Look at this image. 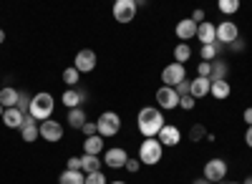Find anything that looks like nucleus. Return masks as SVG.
<instances>
[{
    "label": "nucleus",
    "mask_w": 252,
    "mask_h": 184,
    "mask_svg": "<svg viewBox=\"0 0 252 184\" xmlns=\"http://www.w3.org/2000/svg\"><path fill=\"white\" fill-rule=\"evenodd\" d=\"M136 126H139V134L144 139H157L159 131L164 129V114H161V109L144 106L136 114Z\"/></svg>",
    "instance_id": "f257e3e1"
},
{
    "label": "nucleus",
    "mask_w": 252,
    "mask_h": 184,
    "mask_svg": "<svg viewBox=\"0 0 252 184\" xmlns=\"http://www.w3.org/2000/svg\"><path fill=\"white\" fill-rule=\"evenodd\" d=\"M53 109H56L53 96H51L48 91H40V93H35V96H33V101H31V111H28V116H33V119L38 121V124H43V121H48V119H51Z\"/></svg>",
    "instance_id": "f03ea898"
},
{
    "label": "nucleus",
    "mask_w": 252,
    "mask_h": 184,
    "mask_svg": "<svg viewBox=\"0 0 252 184\" xmlns=\"http://www.w3.org/2000/svg\"><path fill=\"white\" fill-rule=\"evenodd\" d=\"M161 154H164V147L159 144V139H144L141 147H139V161L146 167H154L161 161Z\"/></svg>",
    "instance_id": "7ed1b4c3"
},
{
    "label": "nucleus",
    "mask_w": 252,
    "mask_h": 184,
    "mask_svg": "<svg viewBox=\"0 0 252 184\" xmlns=\"http://www.w3.org/2000/svg\"><path fill=\"white\" fill-rule=\"evenodd\" d=\"M96 126H98V136H116L121 131V119L116 111H103L96 119Z\"/></svg>",
    "instance_id": "20e7f679"
},
{
    "label": "nucleus",
    "mask_w": 252,
    "mask_h": 184,
    "mask_svg": "<svg viewBox=\"0 0 252 184\" xmlns=\"http://www.w3.org/2000/svg\"><path fill=\"white\" fill-rule=\"evenodd\" d=\"M136 10H139V5L134 0H116L114 3V20L116 23H131L136 18Z\"/></svg>",
    "instance_id": "39448f33"
},
{
    "label": "nucleus",
    "mask_w": 252,
    "mask_h": 184,
    "mask_svg": "<svg viewBox=\"0 0 252 184\" xmlns=\"http://www.w3.org/2000/svg\"><path fill=\"white\" fill-rule=\"evenodd\" d=\"M182 81H187V68H184L182 63H169V66H164V71H161V84H164V86L174 89V86L182 84Z\"/></svg>",
    "instance_id": "423d86ee"
},
{
    "label": "nucleus",
    "mask_w": 252,
    "mask_h": 184,
    "mask_svg": "<svg viewBox=\"0 0 252 184\" xmlns=\"http://www.w3.org/2000/svg\"><path fill=\"white\" fill-rule=\"evenodd\" d=\"M227 177V161L224 159H220V156H215V159H209L207 164H204V179L207 182H222Z\"/></svg>",
    "instance_id": "0eeeda50"
},
{
    "label": "nucleus",
    "mask_w": 252,
    "mask_h": 184,
    "mask_svg": "<svg viewBox=\"0 0 252 184\" xmlns=\"http://www.w3.org/2000/svg\"><path fill=\"white\" fill-rule=\"evenodd\" d=\"M96 53L91 51V48H83V51H78L76 53V58H73V68L78 71V73H91L94 68H96Z\"/></svg>",
    "instance_id": "6e6552de"
},
{
    "label": "nucleus",
    "mask_w": 252,
    "mask_h": 184,
    "mask_svg": "<svg viewBox=\"0 0 252 184\" xmlns=\"http://www.w3.org/2000/svg\"><path fill=\"white\" fill-rule=\"evenodd\" d=\"M237 38H240V28L232 23V20H224V23L217 26V43L229 46V43H235Z\"/></svg>",
    "instance_id": "1a4fd4ad"
},
{
    "label": "nucleus",
    "mask_w": 252,
    "mask_h": 184,
    "mask_svg": "<svg viewBox=\"0 0 252 184\" xmlns=\"http://www.w3.org/2000/svg\"><path fill=\"white\" fill-rule=\"evenodd\" d=\"M157 104H159V109H166V111L179 109V96H177V91H174V89L161 86V89L157 91Z\"/></svg>",
    "instance_id": "9d476101"
},
{
    "label": "nucleus",
    "mask_w": 252,
    "mask_h": 184,
    "mask_svg": "<svg viewBox=\"0 0 252 184\" xmlns=\"http://www.w3.org/2000/svg\"><path fill=\"white\" fill-rule=\"evenodd\" d=\"M126 161H129V154H126L121 147L106 149V154H103V164H106L109 169H121V167H126Z\"/></svg>",
    "instance_id": "9b49d317"
},
{
    "label": "nucleus",
    "mask_w": 252,
    "mask_h": 184,
    "mask_svg": "<svg viewBox=\"0 0 252 184\" xmlns=\"http://www.w3.org/2000/svg\"><path fill=\"white\" fill-rule=\"evenodd\" d=\"M197 23L192 18H184V20H179L177 23V28H174V33H177V38H179V43H189L192 38H197Z\"/></svg>",
    "instance_id": "f8f14e48"
},
{
    "label": "nucleus",
    "mask_w": 252,
    "mask_h": 184,
    "mask_svg": "<svg viewBox=\"0 0 252 184\" xmlns=\"http://www.w3.org/2000/svg\"><path fill=\"white\" fill-rule=\"evenodd\" d=\"M40 139H46V141H51V144H56V141L63 139V126L58 124V121H53V119L43 121V124H40Z\"/></svg>",
    "instance_id": "ddd939ff"
},
{
    "label": "nucleus",
    "mask_w": 252,
    "mask_h": 184,
    "mask_svg": "<svg viewBox=\"0 0 252 184\" xmlns=\"http://www.w3.org/2000/svg\"><path fill=\"white\" fill-rule=\"evenodd\" d=\"M159 144L161 147H179V141H182V131L174 126V124H164V129L159 131Z\"/></svg>",
    "instance_id": "4468645a"
},
{
    "label": "nucleus",
    "mask_w": 252,
    "mask_h": 184,
    "mask_svg": "<svg viewBox=\"0 0 252 184\" xmlns=\"http://www.w3.org/2000/svg\"><path fill=\"white\" fill-rule=\"evenodd\" d=\"M197 40L202 46H215L217 43V26L209 23V20H204V23L197 28Z\"/></svg>",
    "instance_id": "2eb2a0df"
},
{
    "label": "nucleus",
    "mask_w": 252,
    "mask_h": 184,
    "mask_svg": "<svg viewBox=\"0 0 252 184\" xmlns=\"http://www.w3.org/2000/svg\"><path fill=\"white\" fill-rule=\"evenodd\" d=\"M20 136H23L26 144H33L35 139H40V124H38L33 116H26L23 126H20Z\"/></svg>",
    "instance_id": "dca6fc26"
},
{
    "label": "nucleus",
    "mask_w": 252,
    "mask_h": 184,
    "mask_svg": "<svg viewBox=\"0 0 252 184\" xmlns=\"http://www.w3.org/2000/svg\"><path fill=\"white\" fill-rule=\"evenodd\" d=\"M61 101H63V106H66L68 111H71V109H81V104L86 101V91H81V89H68L66 93L61 96Z\"/></svg>",
    "instance_id": "f3484780"
},
{
    "label": "nucleus",
    "mask_w": 252,
    "mask_h": 184,
    "mask_svg": "<svg viewBox=\"0 0 252 184\" xmlns=\"http://www.w3.org/2000/svg\"><path fill=\"white\" fill-rule=\"evenodd\" d=\"M101 167H103V159H101V156H94V154H83V156H81V172H83V174L101 172Z\"/></svg>",
    "instance_id": "a211bd4d"
},
{
    "label": "nucleus",
    "mask_w": 252,
    "mask_h": 184,
    "mask_svg": "<svg viewBox=\"0 0 252 184\" xmlns=\"http://www.w3.org/2000/svg\"><path fill=\"white\" fill-rule=\"evenodd\" d=\"M209 89H212V81L197 76V78L192 81V89H189V93H192V98L197 101V98H204V96L209 93Z\"/></svg>",
    "instance_id": "6ab92c4d"
},
{
    "label": "nucleus",
    "mask_w": 252,
    "mask_h": 184,
    "mask_svg": "<svg viewBox=\"0 0 252 184\" xmlns=\"http://www.w3.org/2000/svg\"><path fill=\"white\" fill-rule=\"evenodd\" d=\"M23 121H26V114H20L15 106H13V109H5L3 124H5L8 129H20V126H23Z\"/></svg>",
    "instance_id": "aec40b11"
},
{
    "label": "nucleus",
    "mask_w": 252,
    "mask_h": 184,
    "mask_svg": "<svg viewBox=\"0 0 252 184\" xmlns=\"http://www.w3.org/2000/svg\"><path fill=\"white\" fill-rule=\"evenodd\" d=\"M18 96H20V91H15L13 86H3V89H0V106H3V109H13L18 104Z\"/></svg>",
    "instance_id": "412c9836"
},
{
    "label": "nucleus",
    "mask_w": 252,
    "mask_h": 184,
    "mask_svg": "<svg viewBox=\"0 0 252 184\" xmlns=\"http://www.w3.org/2000/svg\"><path fill=\"white\" fill-rule=\"evenodd\" d=\"M103 152V136H89V139H83V154H94L98 156Z\"/></svg>",
    "instance_id": "4be33fe9"
},
{
    "label": "nucleus",
    "mask_w": 252,
    "mask_h": 184,
    "mask_svg": "<svg viewBox=\"0 0 252 184\" xmlns=\"http://www.w3.org/2000/svg\"><path fill=\"white\" fill-rule=\"evenodd\" d=\"M227 73H229V66L224 63V61H220V58H215L212 61V73H209V81H227Z\"/></svg>",
    "instance_id": "5701e85b"
},
{
    "label": "nucleus",
    "mask_w": 252,
    "mask_h": 184,
    "mask_svg": "<svg viewBox=\"0 0 252 184\" xmlns=\"http://www.w3.org/2000/svg\"><path fill=\"white\" fill-rule=\"evenodd\" d=\"M229 93H232V89H229L227 81H215L212 89H209V96H215V98H220V101L229 98Z\"/></svg>",
    "instance_id": "b1692460"
},
{
    "label": "nucleus",
    "mask_w": 252,
    "mask_h": 184,
    "mask_svg": "<svg viewBox=\"0 0 252 184\" xmlns=\"http://www.w3.org/2000/svg\"><path fill=\"white\" fill-rule=\"evenodd\" d=\"M58 184H86V174H83V172H71V169H66V172L58 177Z\"/></svg>",
    "instance_id": "393cba45"
},
{
    "label": "nucleus",
    "mask_w": 252,
    "mask_h": 184,
    "mask_svg": "<svg viewBox=\"0 0 252 184\" xmlns=\"http://www.w3.org/2000/svg\"><path fill=\"white\" fill-rule=\"evenodd\" d=\"M86 111L83 109H71L68 111V126L71 129H83V124H86Z\"/></svg>",
    "instance_id": "a878e982"
},
{
    "label": "nucleus",
    "mask_w": 252,
    "mask_h": 184,
    "mask_svg": "<svg viewBox=\"0 0 252 184\" xmlns=\"http://www.w3.org/2000/svg\"><path fill=\"white\" fill-rule=\"evenodd\" d=\"M192 58V48H189V43H179L177 48H174V63H187V61Z\"/></svg>",
    "instance_id": "bb28decb"
},
{
    "label": "nucleus",
    "mask_w": 252,
    "mask_h": 184,
    "mask_svg": "<svg viewBox=\"0 0 252 184\" xmlns=\"http://www.w3.org/2000/svg\"><path fill=\"white\" fill-rule=\"evenodd\" d=\"M217 8L224 13V15H235L240 10V0H220Z\"/></svg>",
    "instance_id": "cd10ccee"
},
{
    "label": "nucleus",
    "mask_w": 252,
    "mask_h": 184,
    "mask_svg": "<svg viewBox=\"0 0 252 184\" xmlns=\"http://www.w3.org/2000/svg\"><path fill=\"white\" fill-rule=\"evenodd\" d=\"M31 101H33V96H28L26 91H20V96H18V104H15V109H18L20 114H26V116H28V111H31Z\"/></svg>",
    "instance_id": "c85d7f7f"
},
{
    "label": "nucleus",
    "mask_w": 252,
    "mask_h": 184,
    "mask_svg": "<svg viewBox=\"0 0 252 184\" xmlns=\"http://www.w3.org/2000/svg\"><path fill=\"white\" fill-rule=\"evenodd\" d=\"M78 78H81V73H78L73 66H68L66 71H63V81H66L68 86H73V89H76V84H78Z\"/></svg>",
    "instance_id": "c756f323"
},
{
    "label": "nucleus",
    "mask_w": 252,
    "mask_h": 184,
    "mask_svg": "<svg viewBox=\"0 0 252 184\" xmlns=\"http://www.w3.org/2000/svg\"><path fill=\"white\" fill-rule=\"evenodd\" d=\"M207 129L202 126V124H194L192 129H189V139H192V141H202V139H207Z\"/></svg>",
    "instance_id": "7c9ffc66"
},
{
    "label": "nucleus",
    "mask_w": 252,
    "mask_h": 184,
    "mask_svg": "<svg viewBox=\"0 0 252 184\" xmlns=\"http://www.w3.org/2000/svg\"><path fill=\"white\" fill-rule=\"evenodd\" d=\"M199 56H202V61H207V63H212V61L217 58V51H215V46H202Z\"/></svg>",
    "instance_id": "2f4dec72"
},
{
    "label": "nucleus",
    "mask_w": 252,
    "mask_h": 184,
    "mask_svg": "<svg viewBox=\"0 0 252 184\" xmlns=\"http://www.w3.org/2000/svg\"><path fill=\"white\" fill-rule=\"evenodd\" d=\"M86 184H106V174H101V172L86 174Z\"/></svg>",
    "instance_id": "473e14b6"
},
{
    "label": "nucleus",
    "mask_w": 252,
    "mask_h": 184,
    "mask_svg": "<svg viewBox=\"0 0 252 184\" xmlns=\"http://www.w3.org/2000/svg\"><path fill=\"white\" fill-rule=\"evenodd\" d=\"M189 89H192V81H182L179 86H174V91H177L179 98H182V96H192V93H189Z\"/></svg>",
    "instance_id": "72a5a7b5"
},
{
    "label": "nucleus",
    "mask_w": 252,
    "mask_h": 184,
    "mask_svg": "<svg viewBox=\"0 0 252 184\" xmlns=\"http://www.w3.org/2000/svg\"><path fill=\"white\" fill-rule=\"evenodd\" d=\"M194 104H197V101H194L192 96H182V98H179V109H184V111H192Z\"/></svg>",
    "instance_id": "f704fd0d"
},
{
    "label": "nucleus",
    "mask_w": 252,
    "mask_h": 184,
    "mask_svg": "<svg viewBox=\"0 0 252 184\" xmlns=\"http://www.w3.org/2000/svg\"><path fill=\"white\" fill-rule=\"evenodd\" d=\"M83 134H86V139L89 136H96L98 134V126H96V121H86V124H83V129H81Z\"/></svg>",
    "instance_id": "c9c22d12"
},
{
    "label": "nucleus",
    "mask_w": 252,
    "mask_h": 184,
    "mask_svg": "<svg viewBox=\"0 0 252 184\" xmlns=\"http://www.w3.org/2000/svg\"><path fill=\"white\" fill-rule=\"evenodd\" d=\"M197 73H199V78H209V73H212V63L202 61V63L197 66Z\"/></svg>",
    "instance_id": "e433bc0d"
},
{
    "label": "nucleus",
    "mask_w": 252,
    "mask_h": 184,
    "mask_svg": "<svg viewBox=\"0 0 252 184\" xmlns=\"http://www.w3.org/2000/svg\"><path fill=\"white\" fill-rule=\"evenodd\" d=\"M245 48H247V43H245L242 38H237L235 43H229V46H227V51H232V53H242Z\"/></svg>",
    "instance_id": "4c0bfd02"
},
{
    "label": "nucleus",
    "mask_w": 252,
    "mask_h": 184,
    "mask_svg": "<svg viewBox=\"0 0 252 184\" xmlns=\"http://www.w3.org/2000/svg\"><path fill=\"white\" fill-rule=\"evenodd\" d=\"M192 20H194V23H197V26H202V23H204V20H207V13H204L202 8H197V10L192 13Z\"/></svg>",
    "instance_id": "58836bf2"
},
{
    "label": "nucleus",
    "mask_w": 252,
    "mask_h": 184,
    "mask_svg": "<svg viewBox=\"0 0 252 184\" xmlns=\"http://www.w3.org/2000/svg\"><path fill=\"white\" fill-rule=\"evenodd\" d=\"M139 167H141V161H139V159H131V156H129V161H126V169H129L131 174H136V172H139Z\"/></svg>",
    "instance_id": "ea45409f"
},
{
    "label": "nucleus",
    "mask_w": 252,
    "mask_h": 184,
    "mask_svg": "<svg viewBox=\"0 0 252 184\" xmlns=\"http://www.w3.org/2000/svg\"><path fill=\"white\" fill-rule=\"evenodd\" d=\"M68 169L71 172H81V156H71L68 159Z\"/></svg>",
    "instance_id": "a19ab883"
},
{
    "label": "nucleus",
    "mask_w": 252,
    "mask_h": 184,
    "mask_svg": "<svg viewBox=\"0 0 252 184\" xmlns=\"http://www.w3.org/2000/svg\"><path fill=\"white\" fill-rule=\"evenodd\" d=\"M242 119H245V124H247V126H252V106H250V109H245Z\"/></svg>",
    "instance_id": "79ce46f5"
},
{
    "label": "nucleus",
    "mask_w": 252,
    "mask_h": 184,
    "mask_svg": "<svg viewBox=\"0 0 252 184\" xmlns=\"http://www.w3.org/2000/svg\"><path fill=\"white\" fill-rule=\"evenodd\" d=\"M245 144L252 149V126H247V134H245Z\"/></svg>",
    "instance_id": "37998d69"
},
{
    "label": "nucleus",
    "mask_w": 252,
    "mask_h": 184,
    "mask_svg": "<svg viewBox=\"0 0 252 184\" xmlns=\"http://www.w3.org/2000/svg\"><path fill=\"white\" fill-rule=\"evenodd\" d=\"M194 184H212V182H207V179H204V177H202V179H197V182H194Z\"/></svg>",
    "instance_id": "c03bdc74"
},
{
    "label": "nucleus",
    "mask_w": 252,
    "mask_h": 184,
    "mask_svg": "<svg viewBox=\"0 0 252 184\" xmlns=\"http://www.w3.org/2000/svg\"><path fill=\"white\" fill-rule=\"evenodd\" d=\"M3 40H5V31H3V28H0V43H3Z\"/></svg>",
    "instance_id": "a18cd8bd"
},
{
    "label": "nucleus",
    "mask_w": 252,
    "mask_h": 184,
    "mask_svg": "<svg viewBox=\"0 0 252 184\" xmlns=\"http://www.w3.org/2000/svg\"><path fill=\"white\" fill-rule=\"evenodd\" d=\"M242 184H252V177H247V179H245V182H242Z\"/></svg>",
    "instance_id": "49530a36"
},
{
    "label": "nucleus",
    "mask_w": 252,
    "mask_h": 184,
    "mask_svg": "<svg viewBox=\"0 0 252 184\" xmlns=\"http://www.w3.org/2000/svg\"><path fill=\"white\" fill-rule=\"evenodd\" d=\"M3 114H5V109H3V106H0V119H3Z\"/></svg>",
    "instance_id": "de8ad7c7"
},
{
    "label": "nucleus",
    "mask_w": 252,
    "mask_h": 184,
    "mask_svg": "<svg viewBox=\"0 0 252 184\" xmlns=\"http://www.w3.org/2000/svg\"><path fill=\"white\" fill-rule=\"evenodd\" d=\"M227 184H242V182H227Z\"/></svg>",
    "instance_id": "09e8293b"
},
{
    "label": "nucleus",
    "mask_w": 252,
    "mask_h": 184,
    "mask_svg": "<svg viewBox=\"0 0 252 184\" xmlns=\"http://www.w3.org/2000/svg\"><path fill=\"white\" fill-rule=\"evenodd\" d=\"M111 184H126V182H111Z\"/></svg>",
    "instance_id": "8fccbe9b"
}]
</instances>
